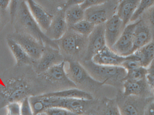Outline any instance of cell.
I'll use <instances>...</instances> for the list:
<instances>
[{"label":"cell","instance_id":"1","mask_svg":"<svg viewBox=\"0 0 154 115\" xmlns=\"http://www.w3.org/2000/svg\"><path fill=\"white\" fill-rule=\"evenodd\" d=\"M15 32L32 36L45 47L60 50L57 41L49 38L32 17L26 1H22L13 24Z\"/></svg>","mask_w":154,"mask_h":115},{"label":"cell","instance_id":"2","mask_svg":"<svg viewBox=\"0 0 154 115\" xmlns=\"http://www.w3.org/2000/svg\"><path fill=\"white\" fill-rule=\"evenodd\" d=\"M29 100L34 115H38L47 109L53 107L65 108L81 115L88 102L80 99L48 95L46 94L31 96L29 97Z\"/></svg>","mask_w":154,"mask_h":115},{"label":"cell","instance_id":"3","mask_svg":"<svg viewBox=\"0 0 154 115\" xmlns=\"http://www.w3.org/2000/svg\"><path fill=\"white\" fill-rule=\"evenodd\" d=\"M8 75L4 77L3 83L0 85V96L6 105L12 102H21L29 97L30 85L25 75L20 71Z\"/></svg>","mask_w":154,"mask_h":115},{"label":"cell","instance_id":"4","mask_svg":"<svg viewBox=\"0 0 154 115\" xmlns=\"http://www.w3.org/2000/svg\"><path fill=\"white\" fill-rule=\"evenodd\" d=\"M82 64L91 77L101 85L123 86L127 71L122 66L98 65L91 60L84 61Z\"/></svg>","mask_w":154,"mask_h":115},{"label":"cell","instance_id":"5","mask_svg":"<svg viewBox=\"0 0 154 115\" xmlns=\"http://www.w3.org/2000/svg\"><path fill=\"white\" fill-rule=\"evenodd\" d=\"M154 101V97L126 96L122 91L118 92L116 99L121 115H145L146 108Z\"/></svg>","mask_w":154,"mask_h":115},{"label":"cell","instance_id":"6","mask_svg":"<svg viewBox=\"0 0 154 115\" xmlns=\"http://www.w3.org/2000/svg\"><path fill=\"white\" fill-rule=\"evenodd\" d=\"M57 41L60 50L69 56L77 57L84 54L88 46V38L68 29L66 34Z\"/></svg>","mask_w":154,"mask_h":115},{"label":"cell","instance_id":"7","mask_svg":"<svg viewBox=\"0 0 154 115\" xmlns=\"http://www.w3.org/2000/svg\"><path fill=\"white\" fill-rule=\"evenodd\" d=\"M120 1H105L104 2L85 11L84 19L97 25L105 24L116 14Z\"/></svg>","mask_w":154,"mask_h":115},{"label":"cell","instance_id":"8","mask_svg":"<svg viewBox=\"0 0 154 115\" xmlns=\"http://www.w3.org/2000/svg\"><path fill=\"white\" fill-rule=\"evenodd\" d=\"M8 37L20 45L35 62L41 57L46 47L38 40L26 33L14 32L10 34Z\"/></svg>","mask_w":154,"mask_h":115},{"label":"cell","instance_id":"9","mask_svg":"<svg viewBox=\"0 0 154 115\" xmlns=\"http://www.w3.org/2000/svg\"><path fill=\"white\" fill-rule=\"evenodd\" d=\"M65 68L69 80L78 85H101L94 80L82 64L75 61H65Z\"/></svg>","mask_w":154,"mask_h":115},{"label":"cell","instance_id":"10","mask_svg":"<svg viewBox=\"0 0 154 115\" xmlns=\"http://www.w3.org/2000/svg\"><path fill=\"white\" fill-rule=\"evenodd\" d=\"M106 46L105 24L97 25L88 38V46L84 56V61L91 60L96 54Z\"/></svg>","mask_w":154,"mask_h":115},{"label":"cell","instance_id":"11","mask_svg":"<svg viewBox=\"0 0 154 115\" xmlns=\"http://www.w3.org/2000/svg\"><path fill=\"white\" fill-rule=\"evenodd\" d=\"M137 22L128 24L122 35L113 46L111 49L118 55L126 57L134 52V34Z\"/></svg>","mask_w":154,"mask_h":115},{"label":"cell","instance_id":"12","mask_svg":"<svg viewBox=\"0 0 154 115\" xmlns=\"http://www.w3.org/2000/svg\"><path fill=\"white\" fill-rule=\"evenodd\" d=\"M60 50L49 47H46L40 59L36 62V72L39 75L42 74L53 66L64 61Z\"/></svg>","mask_w":154,"mask_h":115},{"label":"cell","instance_id":"13","mask_svg":"<svg viewBox=\"0 0 154 115\" xmlns=\"http://www.w3.org/2000/svg\"><path fill=\"white\" fill-rule=\"evenodd\" d=\"M126 25L115 14L105 23V34L108 47L111 48L122 35Z\"/></svg>","mask_w":154,"mask_h":115},{"label":"cell","instance_id":"14","mask_svg":"<svg viewBox=\"0 0 154 115\" xmlns=\"http://www.w3.org/2000/svg\"><path fill=\"white\" fill-rule=\"evenodd\" d=\"M123 87L122 92L125 95L154 97L152 88L146 78L139 81L124 80Z\"/></svg>","mask_w":154,"mask_h":115},{"label":"cell","instance_id":"15","mask_svg":"<svg viewBox=\"0 0 154 115\" xmlns=\"http://www.w3.org/2000/svg\"><path fill=\"white\" fill-rule=\"evenodd\" d=\"M65 11H60L56 16L53 17L49 28L45 32L47 37L53 41L60 40L68 30L65 19Z\"/></svg>","mask_w":154,"mask_h":115},{"label":"cell","instance_id":"16","mask_svg":"<svg viewBox=\"0 0 154 115\" xmlns=\"http://www.w3.org/2000/svg\"><path fill=\"white\" fill-rule=\"evenodd\" d=\"M48 81L55 84L76 86L69 80L65 68V61L49 69L40 75Z\"/></svg>","mask_w":154,"mask_h":115},{"label":"cell","instance_id":"17","mask_svg":"<svg viewBox=\"0 0 154 115\" xmlns=\"http://www.w3.org/2000/svg\"><path fill=\"white\" fill-rule=\"evenodd\" d=\"M26 2L32 17L45 33L49 28L53 17L35 1L29 0Z\"/></svg>","mask_w":154,"mask_h":115},{"label":"cell","instance_id":"18","mask_svg":"<svg viewBox=\"0 0 154 115\" xmlns=\"http://www.w3.org/2000/svg\"><path fill=\"white\" fill-rule=\"evenodd\" d=\"M153 40L152 33L146 23L142 20L137 21L134 34V52L142 48Z\"/></svg>","mask_w":154,"mask_h":115},{"label":"cell","instance_id":"19","mask_svg":"<svg viewBox=\"0 0 154 115\" xmlns=\"http://www.w3.org/2000/svg\"><path fill=\"white\" fill-rule=\"evenodd\" d=\"M125 57L121 56L111 48L105 47L96 54L91 60L95 64L107 66H121Z\"/></svg>","mask_w":154,"mask_h":115},{"label":"cell","instance_id":"20","mask_svg":"<svg viewBox=\"0 0 154 115\" xmlns=\"http://www.w3.org/2000/svg\"><path fill=\"white\" fill-rule=\"evenodd\" d=\"M81 0L69 1L65 7V17L68 28L84 20L85 11L81 7Z\"/></svg>","mask_w":154,"mask_h":115},{"label":"cell","instance_id":"21","mask_svg":"<svg viewBox=\"0 0 154 115\" xmlns=\"http://www.w3.org/2000/svg\"><path fill=\"white\" fill-rule=\"evenodd\" d=\"M6 41L7 45L15 59L17 66L23 67L32 65L36 62L28 56L22 47L13 40L7 37Z\"/></svg>","mask_w":154,"mask_h":115},{"label":"cell","instance_id":"22","mask_svg":"<svg viewBox=\"0 0 154 115\" xmlns=\"http://www.w3.org/2000/svg\"><path fill=\"white\" fill-rule=\"evenodd\" d=\"M140 0H124L119 1L116 15L127 26L140 3Z\"/></svg>","mask_w":154,"mask_h":115},{"label":"cell","instance_id":"23","mask_svg":"<svg viewBox=\"0 0 154 115\" xmlns=\"http://www.w3.org/2000/svg\"><path fill=\"white\" fill-rule=\"evenodd\" d=\"M46 94L48 95L64 98L80 99L87 101H91L93 99L92 95L89 93L76 87L51 92Z\"/></svg>","mask_w":154,"mask_h":115},{"label":"cell","instance_id":"24","mask_svg":"<svg viewBox=\"0 0 154 115\" xmlns=\"http://www.w3.org/2000/svg\"><path fill=\"white\" fill-rule=\"evenodd\" d=\"M134 53L141 58L143 67L148 68L154 59V40Z\"/></svg>","mask_w":154,"mask_h":115},{"label":"cell","instance_id":"25","mask_svg":"<svg viewBox=\"0 0 154 115\" xmlns=\"http://www.w3.org/2000/svg\"><path fill=\"white\" fill-rule=\"evenodd\" d=\"M95 27V24L84 19L69 27L68 29L82 36L88 38L94 30Z\"/></svg>","mask_w":154,"mask_h":115},{"label":"cell","instance_id":"26","mask_svg":"<svg viewBox=\"0 0 154 115\" xmlns=\"http://www.w3.org/2000/svg\"><path fill=\"white\" fill-rule=\"evenodd\" d=\"M148 74V69L143 67L127 71L125 80L139 81L146 78Z\"/></svg>","mask_w":154,"mask_h":115},{"label":"cell","instance_id":"27","mask_svg":"<svg viewBox=\"0 0 154 115\" xmlns=\"http://www.w3.org/2000/svg\"><path fill=\"white\" fill-rule=\"evenodd\" d=\"M121 66L127 71H128L143 67V65L141 58L134 53L130 56L125 57Z\"/></svg>","mask_w":154,"mask_h":115},{"label":"cell","instance_id":"28","mask_svg":"<svg viewBox=\"0 0 154 115\" xmlns=\"http://www.w3.org/2000/svg\"><path fill=\"white\" fill-rule=\"evenodd\" d=\"M154 3V1H140L136 10L135 11L130 22L135 23L139 20L144 14Z\"/></svg>","mask_w":154,"mask_h":115},{"label":"cell","instance_id":"29","mask_svg":"<svg viewBox=\"0 0 154 115\" xmlns=\"http://www.w3.org/2000/svg\"><path fill=\"white\" fill-rule=\"evenodd\" d=\"M140 20L143 21L150 28L154 40V3L144 14Z\"/></svg>","mask_w":154,"mask_h":115},{"label":"cell","instance_id":"30","mask_svg":"<svg viewBox=\"0 0 154 115\" xmlns=\"http://www.w3.org/2000/svg\"><path fill=\"white\" fill-rule=\"evenodd\" d=\"M44 113L48 115H79L67 109L60 107H53L47 109Z\"/></svg>","mask_w":154,"mask_h":115},{"label":"cell","instance_id":"31","mask_svg":"<svg viewBox=\"0 0 154 115\" xmlns=\"http://www.w3.org/2000/svg\"><path fill=\"white\" fill-rule=\"evenodd\" d=\"M21 1H11L9 7L10 20L11 24H13L17 15Z\"/></svg>","mask_w":154,"mask_h":115},{"label":"cell","instance_id":"32","mask_svg":"<svg viewBox=\"0 0 154 115\" xmlns=\"http://www.w3.org/2000/svg\"><path fill=\"white\" fill-rule=\"evenodd\" d=\"M104 115H121L116 100H109Z\"/></svg>","mask_w":154,"mask_h":115},{"label":"cell","instance_id":"33","mask_svg":"<svg viewBox=\"0 0 154 115\" xmlns=\"http://www.w3.org/2000/svg\"><path fill=\"white\" fill-rule=\"evenodd\" d=\"M7 115H21L20 102H12L6 105Z\"/></svg>","mask_w":154,"mask_h":115},{"label":"cell","instance_id":"34","mask_svg":"<svg viewBox=\"0 0 154 115\" xmlns=\"http://www.w3.org/2000/svg\"><path fill=\"white\" fill-rule=\"evenodd\" d=\"M21 115H34L29 100V97L26 98L20 102Z\"/></svg>","mask_w":154,"mask_h":115},{"label":"cell","instance_id":"35","mask_svg":"<svg viewBox=\"0 0 154 115\" xmlns=\"http://www.w3.org/2000/svg\"><path fill=\"white\" fill-rule=\"evenodd\" d=\"M105 1V0H85L82 1L80 4V5L85 11L89 8L102 3Z\"/></svg>","mask_w":154,"mask_h":115},{"label":"cell","instance_id":"36","mask_svg":"<svg viewBox=\"0 0 154 115\" xmlns=\"http://www.w3.org/2000/svg\"><path fill=\"white\" fill-rule=\"evenodd\" d=\"M148 74L146 77V79L152 90L154 87V67L148 68Z\"/></svg>","mask_w":154,"mask_h":115},{"label":"cell","instance_id":"37","mask_svg":"<svg viewBox=\"0 0 154 115\" xmlns=\"http://www.w3.org/2000/svg\"><path fill=\"white\" fill-rule=\"evenodd\" d=\"M11 1H4V0H0V11H6L9 9Z\"/></svg>","mask_w":154,"mask_h":115},{"label":"cell","instance_id":"38","mask_svg":"<svg viewBox=\"0 0 154 115\" xmlns=\"http://www.w3.org/2000/svg\"><path fill=\"white\" fill-rule=\"evenodd\" d=\"M145 115H154V101L152 102L146 108Z\"/></svg>","mask_w":154,"mask_h":115},{"label":"cell","instance_id":"39","mask_svg":"<svg viewBox=\"0 0 154 115\" xmlns=\"http://www.w3.org/2000/svg\"><path fill=\"white\" fill-rule=\"evenodd\" d=\"M154 67V60L153 61L152 63H151V65H150V67Z\"/></svg>","mask_w":154,"mask_h":115},{"label":"cell","instance_id":"40","mask_svg":"<svg viewBox=\"0 0 154 115\" xmlns=\"http://www.w3.org/2000/svg\"><path fill=\"white\" fill-rule=\"evenodd\" d=\"M38 115H47V114L45 113H42Z\"/></svg>","mask_w":154,"mask_h":115},{"label":"cell","instance_id":"41","mask_svg":"<svg viewBox=\"0 0 154 115\" xmlns=\"http://www.w3.org/2000/svg\"><path fill=\"white\" fill-rule=\"evenodd\" d=\"M1 22V11H0V23Z\"/></svg>","mask_w":154,"mask_h":115},{"label":"cell","instance_id":"42","mask_svg":"<svg viewBox=\"0 0 154 115\" xmlns=\"http://www.w3.org/2000/svg\"></svg>","mask_w":154,"mask_h":115}]
</instances>
